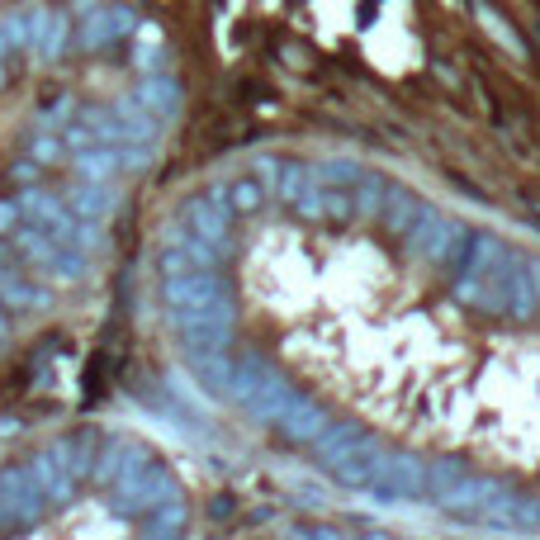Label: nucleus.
<instances>
[{
	"mask_svg": "<svg viewBox=\"0 0 540 540\" xmlns=\"http://www.w3.org/2000/svg\"><path fill=\"white\" fill-rule=\"evenodd\" d=\"M365 436H370V432H365L360 422H327L323 436L313 441V460H318L323 469H332L337 460H346V455H351Z\"/></svg>",
	"mask_w": 540,
	"mask_h": 540,
	"instance_id": "nucleus-23",
	"label": "nucleus"
},
{
	"mask_svg": "<svg viewBox=\"0 0 540 540\" xmlns=\"http://www.w3.org/2000/svg\"><path fill=\"white\" fill-rule=\"evenodd\" d=\"M294 398H299V394H294V389L285 384V375H280L275 384H266V389H261L256 398H247V403H242V413L252 417V422H266V427H275V422H280V413H285Z\"/></svg>",
	"mask_w": 540,
	"mask_h": 540,
	"instance_id": "nucleus-25",
	"label": "nucleus"
},
{
	"mask_svg": "<svg viewBox=\"0 0 540 540\" xmlns=\"http://www.w3.org/2000/svg\"><path fill=\"white\" fill-rule=\"evenodd\" d=\"M294 214L313 218V223H346L356 218V199H351V185H327V180H308L304 195L294 199Z\"/></svg>",
	"mask_w": 540,
	"mask_h": 540,
	"instance_id": "nucleus-12",
	"label": "nucleus"
},
{
	"mask_svg": "<svg viewBox=\"0 0 540 540\" xmlns=\"http://www.w3.org/2000/svg\"><path fill=\"white\" fill-rule=\"evenodd\" d=\"M109 109H114V124H119V143H157L162 119L147 114V109L138 105V95H119Z\"/></svg>",
	"mask_w": 540,
	"mask_h": 540,
	"instance_id": "nucleus-21",
	"label": "nucleus"
},
{
	"mask_svg": "<svg viewBox=\"0 0 540 540\" xmlns=\"http://www.w3.org/2000/svg\"><path fill=\"white\" fill-rule=\"evenodd\" d=\"M223 261H228V247H214V242H204V237L185 233L180 223L162 237V252H157L162 275H185V270H223Z\"/></svg>",
	"mask_w": 540,
	"mask_h": 540,
	"instance_id": "nucleus-9",
	"label": "nucleus"
},
{
	"mask_svg": "<svg viewBox=\"0 0 540 540\" xmlns=\"http://www.w3.org/2000/svg\"><path fill=\"white\" fill-rule=\"evenodd\" d=\"M76 10H90V5H100V0H72Z\"/></svg>",
	"mask_w": 540,
	"mask_h": 540,
	"instance_id": "nucleus-41",
	"label": "nucleus"
},
{
	"mask_svg": "<svg viewBox=\"0 0 540 540\" xmlns=\"http://www.w3.org/2000/svg\"><path fill=\"white\" fill-rule=\"evenodd\" d=\"M138 105L147 109V114H157L162 124H171V119H180V109H185V86H180L171 72H152L138 81Z\"/></svg>",
	"mask_w": 540,
	"mask_h": 540,
	"instance_id": "nucleus-17",
	"label": "nucleus"
},
{
	"mask_svg": "<svg viewBox=\"0 0 540 540\" xmlns=\"http://www.w3.org/2000/svg\"><path fill=\"white\" fill-rule=\"evenodd\" d=\"M365 493L379 503H422L427 498V460L413 450H384V465Z\"/></svg>",
	"mask_w": 540,
	"mask_h": 540,
	"instance_id": "nucleus-6",
	"label": "nucleus"
},
{
	"mask_svg": "<svg viewBox=\"0 0 540 540\" xmlns=\"http://www.w3.org/2000/svg\"><path fill=\"white\" fill-rule=\"evenodd\" d=\"M237 308H195V313H171L180 351H233Z\"/></svg>",
	"mask_w": 540,
	"mask_h": 540,
	"instance_id": "nucleus-7",
	"label": "nucleus"
},
{
	"mask_svg": "<svg viewBox=\"0 0 540 540\" xmlns=\"http://www.w3.org/2000/svg\"><path fill=\"white\" fill-rule=\"evenodd\" d=\"M185 365H190V375L209 389V394L228 398V384H233V365L237 356L233 351H185Z\"/></svg>",
	"mask_w": 540,
	"mask_h": 540,
	"instance_id": "nucleus-22",
	"label": "nucleus"
},
{
	"mask_svg": "<svg viewBox=\"0 0 540 540\" xmlns=\"http://www.w3.org/2000/svg\"><path fill=\"white\" fill-rule=\"evenodd\" d=\"M384 441H375V436H365L346 460H337V465L327 469L332 474V484L337 488H346V493H365V488L375 484V474H379V465H384Z\"/></svg>",
	"mask_w": 540,
	"mask_h": 540,
	"instance_id": "nucleus-14",
	"label": "nucleus"
},
{
	"mask_svg": "<svg viewBox=\"0 0 540 540\" xmlns=\"http://www.w3.org/2000/svg\"><path fill=\"white\" fill-rule=\"evenodd\" d=\"M474 19H479V24H484V29H488V34H493V38H498V43H503L507 53L531 57V48H526V38L517 34V29H512V24H507V19L498 15V10H493L488 0H474Z\"/></svg>",
	"mask_w": 540,
	"mask_h": 540,
	"instance_id": "nucleus-29",
	"label": "nucleus"
},
{
	"mask_svg": "<svg viewBox=\"0 0 540 540\" xmlns=\"http://www.w3.org/2000/svg\"><path fill=\"white\" fill-rule=\"evenodd\" d=\"M403 242H408V252L417 256V261H427L432 270H460V261H465V247H469V228L460 223V218L441 214V209H422L417 214V223L403 233Z\"/></svg>",
	"mask_w": 540,
	"mask_h": 540,
	"instance_id": "nucleus-1",
	"label": "nucleus"
},
{
	"mask_svg": "<svg viewBox=\"0 0 540 540\" xmlns=\"http://www.w3.org/2000/svg\"><path fill=\"white\" fill-rule=\"evenodd\" d=\"M365 166L346 162V157H323V162L313 166V180H327V185H356V176Z\"/></svg>",
	"mask_w": 540,
	"mask_h": 540,
	"instance_id": "nucleus-35",
	"label": "nucleus"
},
{
	"mask_svg": "<svg viewBox=\"0 0 540 540\" xmlns=\"http://www.w3.org/2000/svg\"><path fill=\"white\" fill-rule=\"evenodd\" d=\"M133 67L143 76H152V72H171V48H166L157 34H143L138 43H133Z\"/></svg>",
	"mask_w": 540,
	"mask_h": 540,
	"instance_id": "nucleus-34",
	"label": "nucleus"
},
{
	"mask_svg": "<svg viewBox=\"0 0 540 540\" xmlns=\"http://www.w3.org/2000/svg\"><path fill=\"white\" fill-rule=\"evenodd\" d=\"M43 280H57V285H72V280H81L90 270V252H81V247H72V242H57L53 252H48V261H43Z\"/></svg>",
	"mask_w": 540,
	"mask_h": 540,
	"instance_id": "nucleus-26",
	"label": "nucleus"
},
{
	"mask_svg": "<svg viewBox=\"0 0 540 540\" xmlns=\"http://www.w3.org/2000/svg\"><path fill=\"white\" fill-rule=\"evenodd\" d=\"M124 436H105L100 441V455H95V465H90V484L95 488H109L114 484V474H119V465H124Z\"/></svg>",
	"mask_w": 540,
	"mask_h": 540,
	"instance_id": "nucleus-32",
	"label": "nucleus"
},
{
	"mask_svg": "<svg viewBox=\"0 0 540 540\" xmlns=\"http://www.w3.org/2000/svg\"><path fill=\"white\" fill-rule=\"evenodd\" d=\"M29 469H34V479H38V488H43L48 507H67L76 493H81V479L72 474V460H67V446H62V441L34 450V455H29Z\"/></svg>",
	"mask_w": 540,
	"mask_h": 540,
	"instance_id": "nucleus-11",
	"label": "nucleus"
},
{
	"mask_svg": "<svg viewBox=\"0 0 540 540\" xmlns=\"http://www.w3.org/2000/svg\"><path fill=\"white\" fill-rule=\"evenodd\" d=\"M218 195L233 209V218H256L270 209V180L256 176V171H237V176H228L218 185Z\"/></svg>",
	"mask_w": 540,
	"mask_h": 540,
	"instance_id": "nucleus-15",
	"label": "nucleus"
},
{
	"mask_svg": "<svg viewBox=\"0 0 540 540\" xmlns=\"http://www.w3.org/2000/svg\"><path fill=\"white\" fill-rule=\"evenodd\" d=\"M72 15L67 10H48V24H43V34L34 43V57L38 62H62V53L72 48Z\"/></svg>",
	"mask_w": 540,
	"mask_h": 540,
	"instance_id": "nucleus-27",
	"label": "nucleus"
},
{
	"mask_svg": "<svg viewBox=\"0 0 540 540\" xmlns=\"http://www.w3.org/2000/svg\"><path fill=\"white\" fill-rule=\"evenodd\" d=\"M176 223L185 228V233H195V237H204V242H214V247H228V242H233V209L223 204L218 185H209V190H195L190 199H180Z\"/></svg>",
	"mask_w": 540,
	"mask_h": 540,
	"instance_id": "nucleus-8",
	"label": "nucleus"
},
{
	"mask_svg": "<svg viewBox=\"0 0 540 540\" xmlns=\"http://www.w3.org/2000/svg\"><path fill=\"white\" fill-rule=\"evenodd\" d=\"M43 100H48V105L38 109V114H43V124H67V119H72L76 114V105H72V95H43Z\"/></svg>",
	"mask_w": 540,
	"mask_h": 540,
	"instance_id": "nucleus-37",
	"label": "nucleus"
},
{
	"mask_svg": "<svg viewBox=\"0 0 540 540\" xmlns=\"http://www.w3.org/2000/svg\"><path fill=\"white\" fill-rule=\"evenodd\" d=\"M19 223H24V214H19V195L0 199V237H10Z\"/></svg>",
	"mask_w": 540,
	"mask_h": 540,
	"instance_id": "nucleus-38",
	"label": "nucleus"
},
{
	"mask_svg": "<svg viewBox=\"0 0 540 540\" xmlns=\"http://www.w3.org/2000/svg\"><path fill=\"white\" fill-rule=\"evenodd\" d=\"M100 441H105V436L90 432V427H81V432H72L62 441V446H67V460H72V474L81 484H90V465H95V455H100Z\"/></svg>",
	"mask_w": 540,
	"mask_h": 540,
	"instance_id": "nucleus-30",
	"label": "nucleus"
},
{
	"mask_svg": "<svg viewBox=\"0 0 540 540\" xmlns=\"http://www.w3.org/2000/svg\"><path fill=\"white\" fill-rule=\"evenodd\" d=\"M507 488H512L507 479H488V474H474V469H469L460 484L446 488V493L436 498V507L450 512V517H465V522H469V517H488L493 507L503 503Z\"/></svg>",
	"mask_w": 540,
	"mask_h": 540,
	"instance_id": "nucleus-10",
	"label": "nucleus"
},
{
	"mask_svg": "<svg viewBox=\"0 0 540 540\" xmlns=\"http://www.w3.org/2000/svg\"><path fill=\"white\" fill-rule=\"evenodd\" d=\"M24 157H34L43 171L57 162H67V147H62V133H43V138H34V143L24 147Z\"/></svg>",
	"mask_w": 540,
	"mask_h": 540,
	"instance_id": "nucleus-36",
	"label": "nucleus"
},
{
	"mask_svg": "<svg viewBox=\"0 0 540 540\" xmlns=\"http://www.w3.org/2000/svg\"><path fill=\"white\" fill-rule=\"evenodd\" d=\"M185 526H190V503H185V493H171V498H162L157 507H147L138 517V536H152V540L185 536Z\"/></svg>",
	"mask_w": 540,
	"mask_h": 540,
	"instance_id": "nucleus-20",
	"label": "nucleus"
},
{
	"mask_svg": "<svg viewBox=\"0 0 540 540\" xmlns=\"http://www.w3.org/2000/svg\"><path fill=\"white\" fill-rule=\"evenodd\" d=\"M143 29V19H138V10L128 5V0H100V5H90L86 15L76 19L72 29V43L81 48V53H105V48H114V43H124V38H133Z\"/></svg>",
	"mask_w": 540,
	"mask_h": 540,
	"instance_id": "nucleus-4",
	"label": "nucleus"
},
{
	"mask_svg": "<svg viewBox=\"0 0 540 540\" xmlns=\"http://www.w3.org/2000/svg\"><path fill=\"white\" fill-rule=\"evenodd\" d=\"M5 337H10V313L0 308V342H5Z\"/></svg>",
	"mask_w": 540,
	"mask_h": 540,
	"instance_id": "nucleus-40",
	"label": "nucleus"
},
{
	"mask_svg": "<svg viewBox=\"0 0 540 540\" xmlns=\"http://www.w3.org/2000/svg\"><path fill=\"white\" fill-rule=\"evenodd\" d=\"M62 204H67L76 218H86V223H105V218L119 209V190H114L109 180H81L76 176V185H67Z\"/></svg>",
	"mask_w": 540,
	"mask_h": 540,
	"instance_id": "nucleus-16",
	"label": "nucleus"
},
{
	"mask_svg": "<svg viewBox=\"0 0 540 540\" xmlns=\"http://www.w3.org/2000/svg\"><path fill=\"white\" fill-rule=\"evenodd\" d=\"M280 379V370L270 365L266 356H237V365H233V384H228V398H233L237 408L247 403V398H256L266 384H275Z\"/></svg>",
	"mask_w": 540,
	"mask_h": 540,
	"instance_id": "nucleus-24",
	"label": "nucleus"
},
{
	"mask_svg": "<svg viewBox=\"0 0 540 540\" xmlns=\"http://www.w3.org/2000/svg\"><path fill=\"white\" fill-rule=\"evenodd\" d=\"M427 209V199L408 190V185H394L389 180V190H384V204H379V223H384V233L389 237H403L408 228L417 223V214Z\"/></svg>",
	"mask_w": 540,
	"mask_h": 540,
	"instance_id": "nucleus-19",
	"label": "nucleus"
},
{
	"mask_svg": "<svg viewBox=\"0 0 540 540\" xmlns=\"http://www.w3.org/2000/svg\"><path fill=\"white\" fill-rule=\"evenodd\" d=\"M48 10L53 5H19V10H10V15L0 19V34H5V43H10V53L24 57V53H34V43L38 34H43V24H48Z\"/></svg>",
	"mask_w": 540,
	"mask_h": 540,
	"instance_id": "nucleus-18",
	"label": "nucleus"
},
{
	"mask_svg": "<svg viewBox=\"0 0 540 540\" xmlns=\"http://www.w3.org/2000/svg\"><path fill=\"white\" fill-rule=\"evenodd\" d=\"M327 422H332L327 403H318V398L299 394V398H294V403L285 408V413H280L275 432H280V441H289V446H313V441L323 436Z\"/></svg>",
	"mask_w": 540,
	"mask_h": 540,
	"instance_id": "nucleus-13",
	"label": "nucleus"
},
{
	"mask_svg": "<svg viewBox=\"0 0 540 540\" xmlns=\"http://www.w3.org/2000/svg\"><path fill=\"white\" fill-rule=\"evenodd\" d=\"M162 304H166V313L237 308V294H233V280L223 270H185V275H162Z\"/></svg>",
	"mask_w": 540,
	"mask_h": 540,
	"instance_id": "nucleus-3",
	"label": "nucleus"
},
{
	"mask_svg": "<svg viewBox=\"0 0 540 540\" xmlns=\"http://www.w3.org/2000/svg\"><path fill=\"white\" fill-rule=\"evenodd\" d=\"M531 29H536V43H540V19H536V24H531Z\"/></svg>",
	"mask_w": 540,
	"mask_h": 540,
	"instance_id": "nucleus-42",
	"label": "nucleus"
},
{
	"mask_svg": "<svg viewBox=\"0 0 540 540\" xmlns=\"http://www.w3.org/2000/svg\"><path fill=\"white\" fill-rule=\"evenodd\" d=\"M43 512H48V498H43V488H38L29 460L0 465V526L29 531V526L43 522Z\"/></svg>",
	"mask_w": 540,
	"mask_h": 540,
	"instance_id": "nucleus-5",
	"label": "nucleus"
},
{
	"mask_svg": "<svg viewBox=\"0 0 540 540\" xmlns=\"http://www.w3.org/2000/svg\"><path fill=\"white\" fill-rule=\"evenodd\" d=\"M308 180H313V166L299 162V157H285V162L275 166V185H270V199H275L280 209H294V199L304 195Z\"/></svg>",
	"mask_w": 540,
	"mask_h": 540,
	"instance_id": "nucleus-28",
	"label": "nucleus"
},
{
	"mask_svg": "<svg viewBox=\"0 0 540 540\" xmlns=\"http://www.w3.org/2000/svg\"><path fill=\"white\" fill-rule=\"evenodd\" d=\"M171 493H180V484H176V474H171V465H166L162 455L147 460L143 469H133V474H119V479L105 488L109 512L124 517V522H138L147 507H157L162 498H171Z\"/></svg>",
	"mask_w": 540,
	"mask_h": 540,
	"instance_id": "nucleus-2",
	"label": "nucleus"
},
{
	"mask_svg": "<svg viewBox=\"0 0 540 540\" xmlns=\"http://www.w3.org/2000/svg\"><path fill=\"white\" fill-rule=\"evenodd\" d=\"M469 474V465L465 460H455V455H441V460H427V498H441L446 488H455L460 479Z\"/></svg>",
	"mask_w": 540,
	"mask_h": 540,
	"instance_id": "nucleus-33",
	"label": "nucleus"
},
{
	"mask_svg": "<svg viewBox=\"0 0 540 540\" xmlns=\"http://www.w3.org/2000/svg\"><path fill=\"white\" fill-rule=\"evenodd\" d=\"M38 176H43V166H38L34 157H19V162H10V180H15V185H38Z\"/></svg>",
	"mask_w": 540,
	"mask_h": 540,
	"instance_id": "nucleus-39",
	"label": "nucleus"
},
{
	"mask_svg": "<svg viewBox=\"0 0 540 540\" xmlns=\"http://www.w3.org/2000/svg\"><path fill=\"white\" fill-rule=\"evenodd\" d=\"M384 190H389V180L379 176V171H360L356 185H351V199H356V218H379Z\"/></svg>",
	"mask_w": 540,
	"mask_h": 540,
	"instance_id": "nucleus-31",
	"label": "nucleus"
}]
</instances>
